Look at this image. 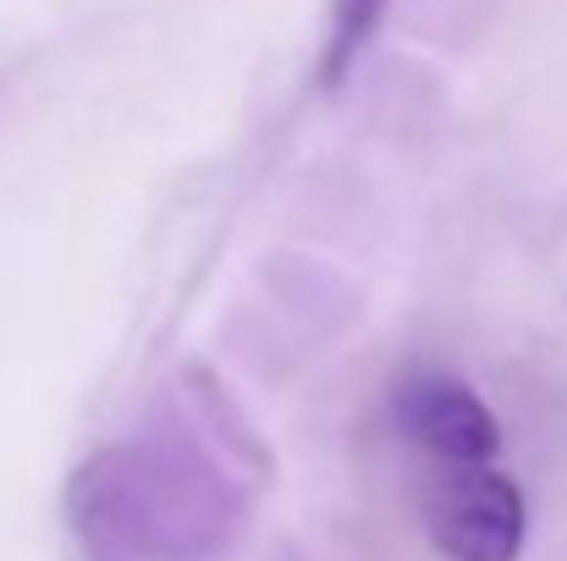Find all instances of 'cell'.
Returning <instances> with one entry per match:
<instances>
[{"label": "cell", "mask_w": 567, "mask_h": 561, "mask_svg": "<svg viewBox=\"0 0 567 561\" xmlns=\"http://www.w3.org/2000/svg\"><path fill=\"white\" fill-rule=\"evenodd\" d=\"M424 523L435 551L452 561H518L524 551V496L496 463L430 468Z\"/></svg>", "instance_id": "6da1fadb"}, {"label": "cell", "mask_w": 567, "mask_h": 561, "mask_svg": "<svg viewBox=\"0 0 567 561\" xmlns=\"http://www.w3.org/2000/svg\"><path fill=\"white\" fill-rule=\"evenodd\" d=\"M402 429L424 451L430 468L496 463V451H502L496 413L452 374H424L402 391Z\"/></svg>", "instance_id": "7a4b0ae2"}, {"label": "cell", "mask_w": 567, "mask_h": 561, "mask_svg": "<svg viewBox=\"0 0 567 561\" xmlns=\"http://www.w3.org/2000/svg\"><path fill=\"white\" fill-rule=\"evenodd\" d=\"M391 0H331V39H326V83H342L353 61L370 50Z\"/></svg>", "instance_id": "3957f363"}]
</instances>
